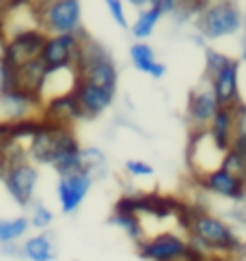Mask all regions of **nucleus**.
Masks as SVG:
<instances>
[{
	"label": "nucleus",
	"instance_id": "1",
	"mask_svg": "<svg viewBox=\"0 0 246 261\" xmlns=\"http://www.w3.org/2000/svg\"><path fill=\"white\" fill-rule=\"evenodd\" d=\"M188 246H192L205 257H233L246 248L235 229L218 216H212L203 210L194 212V218L188 231Z\"/></svg>",
	"mask_w": 246,
	"mask_h": 261
},
{
	"label": "nucleus",
	"instance_id": "2",
	"mask_svg": "<svg viewBox=\"0 0 246 261\" xmlns=\"http://www.w3.org/2000/svg\"><path fill=\"white\" fill-rule=\"evenodd\" d=\"M73 69L78 71V78L100 89L115 91L117 89V65L112 61L110 52L100 41L82 39L76 57Z\"/></svg>",
	"mask_w": 246,
	"mask_h": 261
},
{
	"label": "nucleus",
	"instance_id": "3",
	"mask_svg": "<svg viewBox=\"0 0 246 261\" xmlns=\"http://www.w3.org/2000/svg\"><path fill=\"white\" fill-rule=\"evenodd\" d=\"M73 149H80V143L71 132V127L50 125L41 121L39 129L26 147V155L37 164H54L61 155L73 151Z\"/></svg>",
	"mask_w": 246,
	"mask_h": 261
},
{
	"label": "nucleus",
	"instance_id": "4",
	"mask_svg": "<svg viewBox=\"0 0 246 261\" xmlns=\"http://www.w3.org/2000/svg\"><path fill=\"white\" fill-rule=\"evenodd\" d=\"M37 24L43 35H76L82 29V7L76 0H52L35 5Z\"/></svg>",
	"mask_w": 246,
	"mask_h": 261
},
{
	"label": "nucleus",
	"instance_id": "5",
	"mask_svg": "<svg viewBox=\"0 0 246 261\" xmlns=\"http://www.w3.org/2000/svg\"><path fill=\"white\" fill-rule=\"evenodd\" d=\"M194 26L201 39H223L240 31L242 13L233 3H205Z\"/></svg>",
	"mask_w": 246,
	"mask_h": 261
},
{
	"label": "nucleus",
	"instance_id": "6",
	"mask_svg": "<svg viewBox=\"0 0 246 261\" xmlns=\"http://www.w3.org/2000/svg\"><path fill=\"white\" fill-rule=\"evenodd\" d=\"M41 110H43V101L35 93H26L22 89L0 93V123L3 125L33 121Z\"/></svg>",
	"mask_w": 246,
	"mask_h": 261
},
{
	"label": "nucleus",
	"instance_id": "7",
	"mask_svg": "<svg viewBox=\"0 0 246 261\" xmlns=\"http://www.w3.org/2000/svg\"><path fill=\"white\" fill-rule=\"evenodd\" d=\"M45 37L48 35H43L39 29L13 35L11 39H5L3 52H0V61H3L5 65H9L11 69H15L24 63H31L35 59H39V54L43 50V43H45Z\"/></svg>",
	"mask_w": 246,
	"mask_h": 261
},
{
	"label": "nucleus",
	"instance_id": "8",
	"mask_svg": "<svg viewBox=\"0 0 246 261\" xmlns=\"http://www.w3.org/2000/svg\"><path fill=\"white\" fill-rule=\"evenodd\" d=\"M223 155L225 151H220L214 145L207 129H196V132L190 134V141H188V164H190V171L194 173L196 181L207 173L220 169Z\"/></svg>",
	"mask_w": 246,
	"mask_h": 261
},
{
	"label": "nucleus",
	"instance_id": "9",
	"mask_svg": "<svg viewBox=\"0 0 246 261\" xmlns=\"http://www.w3.org/2000/svg\"><path fill=\"white\" fill-rule=\"evenodd\" d=\"M82 39H87V33H84L82 29L76 35H52V37H45V43H43V50L39 54V61L45 65V69L73 67Z\"/></svg>",
	"mask_w": 246,
	"mask_h": 261
},
{
	"label": "nucleus",
	"instance_id": "10",
	"mask_svg": "<svg viewBox=\"0 0 246 261\" xmlns=\"http://www.w3.org/2000/svg\"><path fill=\"white\" fill-rule=\"evenodd\" d=\"M3 184L7 192L11 194V199L26 207V205L33 203V194L37 188V181H39V171L37 166L31 162H20V164H13V166H7L3 171Z\"/></svg>",
	"mask_w": 246,
	"mask_h": 261
},
{
	"label": "nucleus",
	"instance_id": "11",
	"mask_svg": "<svg viewBox=\"0 0 246 261\" xmlns=\"http://www.w3.org/2000/svg\"><path fill=\"white\" fill-rule=\"evenodd\" d=\"M188 253L186 238L171 231L156 233L154 238H145L138 244V255L147 261H184Z\"/></svg>",
	"mask_w": 246,
	"mask_h": 261
},
{
	"label": "nucleus",
	"instance_id": "12",
	"mask_svg": "<svg viewBox=\"0 0 246 261\" xmlns=\"http://www.w3.org/2000/svg\"><path fill=\"white\" fill-rule=\"evenodd\" d=\"M238 76H240V63L231 59L214 78L207 80L220 108H235L238 104H242Z\"/></svg>",
	"mask_w": 246,
	"mask_h": 261
},
{
	"label": "nucleus",
	"instance_id": "13",
	"mask_svg": "<svg viewBox=\"0 0 246 261\" xmlns=\"http://www.w3.org/2000/svg\"><path fill=\"white\" fill-rule=\"evenodd\" d=\"M218 108L220 106H218V101H216L214 93L210 89V82L203 78L201 85L190 93V99H188V119H190L192 132L210 127L212 119H214Z\"/></svg>",
	"mask_w": 246,
	"mask_h": 261
},
{
	"label": "nucleus",
	"instance_id": "14",
	"mask_svg": "<svg viewBox=\"0 0 246 261\" xmlns=\"http://www.w3.org/2000/svg\"><path fill=\"white\" fill-rule=\"evenodd\" d=\"M91 175L89 173H76L69 177H61L59 186H56V192H59V203L63 214H73L76 210L82 205L84 197L91 190Z\"/></svg>",
	"mask_w": 246,
	"mask_h": 261
},
{
	"label": "nucleus",
	"instance_id": "15",
	"mask_svg": "<svg viewBox=\"0 0 246 261\" xmlns=\"http://www.w3.org/2000/svg\"><path fill=\"white\" fill-rule=\"evenodd\" d=\"M73 99L78 101L82 117H100L104 110H108L112 106V99H115V91H106L100 89L95 85H89V82H78L73 89Z\"/></svg>",
	"mask_w": 246,
	"mask_h": 261
},
{
	"label": "nucleus",
	"instance_id": "16",
	"mask_svg": "<svg viewBox=\"0 0 246 261\" xmlns=\"http://www.w3.org/2000/svg\"><path fill=\"white\" fill-rule=\"evenodd\" d=\"M82 119L78 101L73 99V95H63L43 101L41 110V121L50 125H61V127H71L73 121Z\"/></svg>",
	"mask_w": 246,
	"mask_h": 261
},
{
	"label": "nucleus",
	"instance_id": "17",
	"mask_svg": "<svg viewBox=\"0 0 246 261\" xmlns=\"http://www.w3.org/2000/svg\"><path fill=\"white\" fill-rule=\"evenodd\" d=\"M80 82L78 71L73 67H59V69H48L43 78V85L39 89V97L41 101H48L54 97H63V95H71L76 85Z\"/></svg>",
	"mask_w": 246,
	"mask_h": 261
},
{
	"label": "nucleus",
	"instance_id": "18",
	"mask_svg": "<svg viewBox=\"0 0 246 261\" xmlns=\"http://www.w3.org/2000/svg\"><path fill=\"white\" fill-rule=\"evenodd\" d=\"M199 184H201L207 192L216 194V197H225V199H229L233 203H238L246 194V184L235 179L233 175L225 173L223 169H216L212 173H207L205 177L199 179Z\"/></svg>",
	"mask_w": 246,
	"mask_h": 261
},
{
	"label": "nucleus",
	"instance_id": "19",
	"mask_svg": "<svg viewBox=\"0 0 246 261\" xmlns=\"http://www.w3.org/2000/svg\"><path fill=\"white\" fill-rule=\"evenodd\" d=\"M207 134L214 141V145L220 149V151H229L231 147V138H233V108H218L216 115L212 119L210 127H207Z\"/></svg>",
	"mask_w": 246,
	"mask_h": 261
},
{
	"label": "nucleus",
	"instance_id": "20",
	"mask_svg": "<svg viewBox=\"0 0 246 261\" xmlns=\"http://www.w3.org/2000/svg\"><path fill=\"white\" fill-rule=\"evenodd\" d=\"M130 59L138 71L149 73V76L156 80H160L166 73V65L156 61V52L149 43H134L130 48Z\"/></svg>",
	"mask_w": 246,
	"mask_h": 261
},
{
	"label": "nucleus",
	"instance_id": "21",
	"mask_svg": "<svg viewBox=\"0 0 246 261\" xmlns=\"http://www.w3.org/2000/svg\"><path fill=\"white\" fill-rule=\"evenodd\" d=\"M15 89H22L26 93H35L39 95V89L43 85V78H45V65L35 59L31 63H24L20 67H15Z\"/></svg>",
	"mask_w": 246,
	"mask_h": 261
},
{
	"label": "nucleus",
	"instance_id": "22",
	"mask_svg": "<svg viewBox=\"0 0 246 261\" xmlns=\"http://www.w3.org/2000/svg\"><path fill=\"white\" fill-rule=\"evenodd\" d=\"M22 255L31 261H54L56 259V246L50 233L28 238L26 244L22 246Z\"/></svg>",
	"mask_w": 246,
	"mask_h": 261
},
{
	"label": "nucleus",
	"instance_id": "23",
	"mask_svg": "<svg viewBox=\"0 0 246 261\" xmlns=\"http://www.w3.org/2000/svg\"><path fill=\"white\" fill-rule=\"evenodd\" d=\"M108 225L119 227L132 242H136V246L140 244V242H145V238H147L143 220H140L136 214H115L112 212L110 218H108Z\"/></svg>",
	"mask_w": 246,
	"mask_h": 261
},
{
	"label": "nucleus",
	"instance_id": "24",
	"mask_svg": "<svg viewBox=\"0 0 246 261\" xmlns=\"http://www.w3.org/2000/svg\"><path fill=\"white\" fill-rule=\"evenodd\" d=\"M160 20H162V9H160L158 3H151L149 9H143V11L138 13L134 26H132V35H134L136 39H147V37H151V33L156 31Z\"/></svg>",
	"mask_w": 246,
	"mask_h": 261
},
{
	"label": "nucleus",
	"instance_id": "25",
	"mask_svg": "<svg viewBox=\"0 0 246 261\" xmlns=\"http://www.w3.org/2000/svg\"><path fill=\"white\" fill-rule=\"evenodd\" d=\"M28 218L26 216H17V218H0V246L5 244H15L24 233L28 231Z\"/></svg>",
	"mask_w": 246,
	"mask_h": 261
},
{
	"label": "nucleus",
	"instance_id": "26",
	"mask_svg": "<svg viewBox=\"0 0 246 261\" xmlns=\"http://www.w3.org/2000/svg\"><path fill=\"white\" fill-rule=\"evenodd\" d=\"M229 61H231L229 57H225V54L216 52V50H212V48H207V50H205V73H203V78H205V80L214 78L216 73H218Z\"/></svg>",
	"mask_w": 246,
	"mask_h": 261
},
{
	"label": "nucleus",
	"instance_id": "27",
	"mask_svg": "<svg viewBox=\"0 0 246 261\" xmlns=\"http://www.w3.org/2000/svg\"><path fill=\"white\" fill-rule=\"evenodd\" d=\"M52 220H54L52 212H50L48 207H45L43 203L35 201V203H33V212H31V218H28V225H33L35 229H48V227L52 225Z\"/></svg>",
	"mask_w": 246,
	"mask_h": 261
},
{
	"label": "nucleus",
	"instance_id": "28",
	"mask_svg": "<svg viewBox=\"0 0 246 261\" xmlns=\"http://www.w3.org/2000/svg\"><path fill=\"white\" fill-rule=\"evenodd\" d=\"M233 136L246 138V104H238L233 108Z\"/></svg>",
	"mask_w": 246,
	"mask_h": 261
},
{
	"label": "nucleus",
	"instance_id": "29",
	"mask_svg": "<svg viewBox=\"0 0 246 261\" xmlns=\"http://www.w3.org/2000/svg\"><path fill=\"white\" fill-rule=\"evenodd\" d=\"M126 171L130 175H134V177H149V175H154V166L143 162V160H128Z\"/></svg>",
	"mask_w": 246,
	"mask_h": 261
},
{
	"label": "nucleus",
	"instance_id": "30",
	"mask_svg": "<svg viewBox=\"0 0 246 261\" xmlns=\"http://www.w3.org/2000/svg\"><path fill=\"white\" fill-rule=\"evenodd\" d=\"M106 7H108V11L112 15V20H115L121 29H130L128 20H126V11H123V3H119V0H108Z\"/></svg>",
	"mask_w": 246,
	"mask_h": 261
},
{
	"label": "nucleus",
	"instance_id": "31",
	"mask_svg": "<svg viewBox=\"0 0 246 261\" xmlns=\"http://www.w3.org/2000/svg\"><path fill=\"white\" fill-rule=\"evenodd\" d=\"M17 250H22V248H17L15 244H5V246H3V255H13V257H15V255H20Z\"/></svg>",
	"mask_w": 246,
	"mask_h": 261
},
{
	"label": "nucleus",
	"instance_id": "32",
	"mask_svg": "<svg viewBox=\"0 0 246 261\" xmlns=\"http://www.w3.org/2000/svg\"><path fill=\"white\" fill-rule=\"evenodd\" d=\"M5 136H7V125H3V123H0V143L5 141Z\"/></svg>",
	"mask_w": 246,
	"mask_h": 261
},
{
	"label": "nucleus",
	"instance_id": "33",
	"mask_svg": "<svg viewBox=\"0 0 246 261\" xmlns=\"http://www.w3.org/2000/svg\"><path fill=\"white\" fill-rule=\"evenodd\" d=\"M238 261H246V248H244V250H242V253L238 255Z\"/></svg>",
	"mask_w": 246,
	"mask_h": 261
},
{
	"label": "nucleus",
	"instance_id": "34",
	"mask_svg": "<svg viewBox=\"0 0 246 261\" xmlns=\"http://www.w3.org/2000/svg\"><path fill=\"white\" fill-rule=\"evenodd\" d=\"M242 61H246V45H244V50H242Z\"/></svg>",
	"mask_w": 246,
	"mask_h": 261
},
{
	"label": "nucleus",
	"instance_id": "35",
	"mask_svg": "<svg viewBox=\"0 0 246 261\" xmlns=\"http://www.w3.org/2000/svg\"><path fill=\"white\" fill-rule=\"evenodd\" d=\"M207 261H210V259H207Z\"/></svg>",
	"mask_w": 246,
	"mask_h": 261
}]
</instances>
